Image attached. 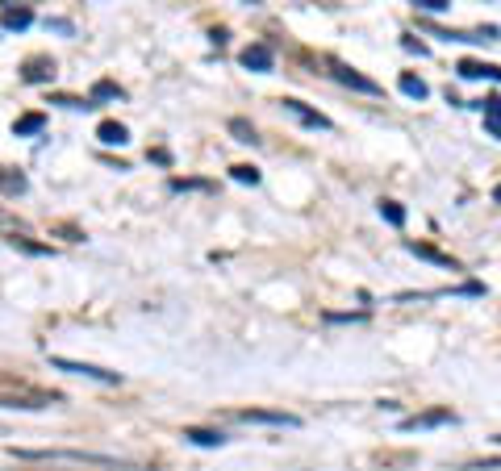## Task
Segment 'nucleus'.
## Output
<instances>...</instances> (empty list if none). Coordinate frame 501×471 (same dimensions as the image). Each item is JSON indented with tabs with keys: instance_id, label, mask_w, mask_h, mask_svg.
Wrapping results in <instances>:
<instances>
[{
	"instance_id": "1",
	"label": "nucleus",
	"mask_w": 501,
	"mask_h": 471,
	"mask_svg": "<svg viewBox=\"0 0 501 471\" xmlns=\"http://www.w3.org/2000/svg\"><path fill=\"white\" fill-rule=\"evenodd\" d=\"M17 459H59V463H88V468H130L113 455H96V451H25V447H13Z\"/></svg>"
},
{
	"instance_id": "2",
	"label": "nucleus",
	"mask_w": 501,
	"mask_h": 471,
	"mask_svg": "<svg viewBox=\"0 0 501 471\" xmlns=\"http://www.w3.org/2000/svg\"><path fill=\"white\" fill-rule=\"evenodd\" d=\"M54 401H59L54 392H38L29 384H13V380L0 384V409H46Z\"/></svg>"
},
{
	"instance_id": "3",
	"label": "nucleus",
	"mask_w": 501,
	"mask_h": 471,
	"mask_svg": "<svg viewBox=\"0 0 501 471\" xmlns=\"http://www.w3.org/2000/svg\"><path fill=\"white\" fill-rule=\"evenodd\" d=\"M50 367H59V372H67V376H84V380H96V384H121V372H105V367H92V363L59 359V355H50Z\"/></svg>"
},
{
	"instance_id": "4",
	"label": "nucleus",
	"mask_w": 501,
	"mask_h": 471,
	"mask_svg": "<svg viewBox=\"0 0 501 471\" xmlns=\"http://www.w3.org/2000/svg\"><path fill=\"white\" fill-rule=\"evenodd\" d=\"M234 422H259V426H284V430H297L301 426V417H293V413H280V409H238L234 413Z\"/></svg>"
},
{
	"instance_id": "5",
	"label": "nucleus",
	"mask_w": 501,
	"mask_h": 471,
	"mask_svg": "<svg viewBox=\"0 0 501 471\" xmlns=\"http://www.w3.org/2000/svg\"><path fill=\"white\" fill-rule=\"evenodd\" d=\"M280 109H284L288 117H297L301 125H309V129H334V121H330V117H322L318 109H309L305 100H293V96H284V100H280Z\"/></svg>"
},
{
	"instance_id": "6",
	"label": "nucleus",
	"mask_w": 501,
	"mask_h": 471,
	"mask_svg": "<svg viewBox=\"0 0 501 471\" xmlns=\"http://www.w3.org/2000/svg\"><path fill=\"white\" fill-rule=\"evenodd\" d=\"M435 426H456V413H452V409H426V413L401 417V430H406V434H414V430H435Z\"/></svg>"
},
{
	"instance_id": "7",
	"label": "nucleus",
	"mask_w": 501,
	"mask_h": 471,
	"mask_svg": "<svg viewBox=\"0 0 501 471\" xmlns=\"http://www.w3.org/2000/svg\"><path fill=\"white\" fill-rule=\"evenodd\" d=\"M334 79H339L343 88H351V92H364V96H380V92H385L376 79H368V75H360L355 67H343V63H334Z\"/></svg>"
},
{
	"instance_id": "8",
	"label": "nucleus",
	"mask_w": 501,
	"mask_h": 471,
	"mask_svg": "<svg viewBox=\"0 0 501 471\" xmlns=\"http://www.w3.org/2000/svg\"><path fill=\"white\" fill-rule=\"evenodd\" d=\"M238 63L247 67V71H272L276 67V54H272V46H263V42H255V46H242V54H238Z\"/></svg>"
},
{
	"instance_id": "9",
	"label": "nucleus",
	"mask_w": 501,
	"mask_h": 471,
	"mask_svg": "<svg viewBox=\"0 0 501 471\" xmlns=\"http://www.w3.org/2000/svg\"><path fill=\"white\" fill-rule=\"evenodd\" d=\"M456 71H460V79H501L498 63H477V58H464Z\"/></svg>"
},
{
	"instance_id": "10",
	"label": "nucleus",
	"mask_w": 501,
	"mask_h": 471,
	"mask_svg": "<svg viewBox=\"0 0 501 471\" xmlns=\"http://www.w3.org/2000/svg\"><path fill=\"white\" fill-rule=\"evenodd\" d=\"M406 250H410V255H418V259H426V263H439V267L460 271V263H456L452 255H443V250H435V246H426V242H406Z\"/></svg>"
},
{
	"instance_id": "11",
	"label": "nucleus",
	"mask_w": 501,
	"mask_h": 471,
	"mask_svg": "<svg viewBox=\"0 0 501 471\" xmlns=\"http://www.w3.org/2000/svg\"><path fill=\"white\" fill-rule=\"evenodd\" d=\"M96 138H100L105 146H125V142H130V129H125L121 121H100V125H96Z\"/></svg>"
},
{
	"instance_id": "12",
	"label": "nucleus",
	"mask_w": 501,
	"mask_h": 471,
	"mask_svg": "<svg viewBox=\"0 0 501 471\" xmlns=\"http://www.w3.org/2000/svg\"><path fill=\"white\" fill-rule=\"evenodd\" d=\"M184 438H188L192 447H226V434H222V430H196V426H188Z\"/></svg>"
},
{
	"instance_id": "13",
	"label": "nucleus",
	"mask_w": 501,
	"mask_h": 471,
	"mask_svg": "<svg viewBox=\"0 0 501 471\" xmlns=\"http://www.w3.org/2000/svg\"><path fill=\"white\" fill-rule=\"evenodd\" d=\"M397 83H401V92H406L410 100H426V96H431V88H426V83H422L418 75H410V71H406V75H401Z\"/></svg>"
},
{
	"instance_id": "14",
	"label": "nucleus",
	"mask_w": 501,
	"mask_h": 471,
	"mask_svg": "<svg viewBox=\"0 0 501 471\" xmlns=\"http://www.w3.org/2000/svg\"><path fill=\"white\" fill-rule=\"evenodd\" d=\"M42 125H46V117H42V113H25V117H17L13 134H17V138H29V134H38Z\"/></svg>"
},
{
	"instance_id": "15",
	"label": "nucleus",
	"mask_w": 501,
	"mask_h": 471,
	"mask_svg": "<svg viewBox=\"0 0 501 471\" xmlns=\"http://www.w3.org/2000/svg\"><path fill=\"white\" fill-rule=\"evenodd\" d=\"M50 75H54V63L29 58V67H25V79H29V83H42V79H50Z\"/></svg>"
},
{
	"instance_id": "16",
	"label": "nucleus",
	"mask_w": 501,
	"mask_h": 471,
	"mask_svg": "<svg viewBox=\"0 0 501 471\" xmlns=\"http://www.w3.org/2000/svg\"><path fill=\"white\" fill-rule=\"evenodd\" d=\"M29 21H33V13H29V8H8V13L0 17V25H4V29H25Z\"/></svg>"
},
{
	"instance_id": "17",
	"label": "nucleus",
	"mask_w": 501,
	"mask_h": 471,
	"mask_svg": "<svg viewBox=\"0 0 501 471\" xmlns=\"http://www.w3.org/2000/svg\"><path fill=\"white\" fill-rule=\"evenodd\" d=\"M380 217H385L389 225H397V230L406 225V209H401L397 200H380Z\"/></svg>"
},
{
	"instance_id": "18",
	"label": "nucleus",
	"mask_w": 501,
	"mask_h": 471,
	"mask_svg": "<svg viewBox=\"0 0 501 471\" xmlns=\"http://www.w3.org/2000/svg\"><path fill=\"white\" fill-rule=\"evenodd\" d=\"M230 134H234L238 142H251V146L259 142V138H255V125H247L242 117H230Z\"/></svg>"
},
{
	"instance_id": "19",
	"label": "nucleus",
	"mask_w": 501,
	"mask_h": 471,
	"mask_svg": "<svg viewBox=\"0 0 501 471\" xmlns=\"http://www.w3.org/2000/svg\"><path fill=\"white\" fill-rule=\"evenodd\" d=\"M121 96H125V92H121L117 83H109V79H100V83L92 88V100H121Z\"/></svg>"
},
{
	"instance_id": "20",
	"label": "nucleus",
	"mask_w": 501,
	"mask_h": 471,
	"mask_svg": "<svg viewBox=\"0 0 501 471\" xmlns=\"http://www.w3.org/2000/svg\"><path fill=\"white\" fill-rule=\"evenodd\" d=\"M230 175H234L238 184H251V188L259 184V167H247V163H238V167H230Z\"/></svg>"
},
{
	"instance_id": "21",
	"label": "nucleus",
	"mask_w": 501,
	"mask_h": 471,
	"mask_svg": "<svg viewBox=\"0 0 501 471\" xmlns=\"http://www.w3.org/2000/svg\"><path fill=\"white\" fill-rule=\"evenodd\" d=\"M0 188H4V192H25V175H13V171H0Z\"/></svg>"
},
{
	"instance_id": "22",
	"label": "nucleus",
	"mask_w": 501,
	"mask_h": 471,
	"mask_svg": "<svg viewBox=\"0 0 501 471\" xmlns=\"http://www.w3.org/2000/svg\"><path fill=\"white\" fill-rule=\"evenodd\" d=\"M414 4H418L422 13H447V8H452V0H414Z\"/></svg>"
},
{
	"instance_id": "23",
	"label": "nucleus",
	"mask_w": 501,
	"mask_h": 471,
	"mask_svg": "<svg viewBox=\"0 0 501 471\" xmlns=\"http://www.w3.org/2000/svg\"><path fill=\"white\" fill-rule=\"evenodd\" d=\"M485 134H489V138H501V117H485Z\"/></svg>"
},
{
	"instance_id": "24",
	"label": "nucleus",
	"mask_w": 501,
	"mask_h": 471,
	"mask_svg": "<svg viewBox=\"0 0 501 471\" xmlns=\"http://www.w3.org/2000/svg\"><path fill=\"white\" fill-rule=\"evenodd\" d=\"M326 321H364V313H326Z\"/></svg>"
},
{
	"instance_id": "25",
	"label": "nucleus",
	"mask_w": 501,
	"mask_h": 471,
	"mask_svg": "<svg viewBox=\"0 0 501 471\" xmlns=\"http://www.w3.org/2000/svg\"><path fill=\"white\" fill-rule=\"evenodd\" d=\"M401 46H406V50H414V54H426V46H422V42H414V38H401Z\"/></svg>"
},
{
	"instance_id": "26",
	"label": "nucleus",
	"mask_w": 501,
	"mask_h": 471,
	"mask_svg": "<svg viewBox=\"0 0 501 471\" xmlns=\"http://www.w3.org/2000/svg\"><path fill=\"white\" fill-rule=\"evenodd\" d=\"M493 200H498V205H501V184H498V188H493Z\"/></svg>"
},
{
	"instance_id": "27",
	"label": "nucleus",
	"mask_w": 501,
	"mask_h": 471,
	"mask_svg": "<svg viewBox=\"0 0 501 471\" xmlns=\"http://www.w3.org/2000/svg\"><path fill=\"white\" fill-rule=\"evenodd\" d=\"M498 447H501V434H498Z\"/></svg>"
},
{
	"instance_id": "28",
	"label": "nucleus",
	"mask_w": 501,
	"mask_h": 471,
	"mask_svg": "<svg viewBox=\"0 0 501 471\" xmlns=\"http://www.w3.org/2000/svg\"><path fill=\"white\" fill-rule=\"evenodd\" d=\"M251 4H259V0H251Z\"/></svg>"
}]
</instances>
